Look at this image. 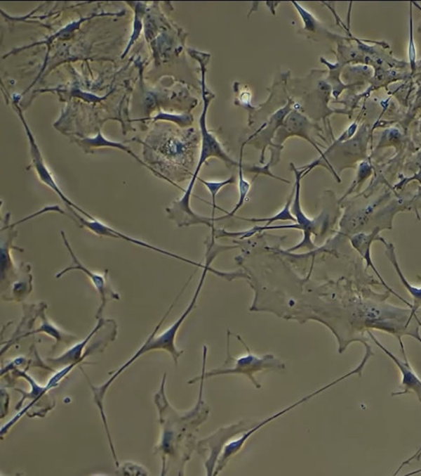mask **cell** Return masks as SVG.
Segmentation results:
<instances>
[{
  "label": "cell",
  "instance_id": "6da1fadb",
  "mask_svg": "<svg viewBox=\"0 0 421 476\" xmlns=\"http://www.w3.org/2000/svg\"><path fill=\"white\" fill-rule=\"evenodd\" d=\"M166 375L165 373L161 389L154 396L161 426V439L156 446L155 452L161 456L162 475H166L171 462H180L181 471L183 470L194 449L196 432L209 415L208 406L203 400V382L206 380L200 381L199 400L196 406L186 413L180 414L171 407L166 397Z\"/></svg>",
  "mask_w": 421,
  "mask_h": 476
},
{
  "label": "cell",
  "instance_id": "7a4b0ae2",
  "mask_svg": "<svg viewBox=\"0 0 421 476\" xmlns=\"http://www.w3.org/2000/svg\"><path fill=\"white\" fill-rule=\"evenodd\" d=\"M206 244L207 249L205 267L203 268L202 276H201L199 285H197L193 298L191 300L189 305L187 306V308L186 309V311H184L183 314H182L180 317L178 319V321L172 324L170 328H167L164 332H162L161 334H159L158 337H156L161 325L164 323L168 316L171 314L175 302H178V300H180V296L183 294L185 290H186L191 279L187 281L186 284H185L183 288H182L181 292L178 294L177 298L172 302L170 309L165 313V315L162 317L159 323L156 326L154 331L149 335V337L147 338L145 343L140 347V349L135 354V356L127 361V362L124 364L123 366H121L119 369H117L116 372L110 373V375H112L110 379L108 380L107 382L104 383L103 385L100 386V387H95L94 385H91V382H89V385H91L92 391H93L95 404H97L98 408H104L103 401L105 395L107 394L109 386L114 382V380H116L124 370L128 368V367L132 365L133 362H135V361L138 359L140 356H142V354L152 350H165L171 354L175 365H178V359H180L183 351H178L177 347H175V335H177L178 330H180L181 325L184 323V321H186L188 315L193 311L194 307H196L197 299L199 298L201 290H202L203 283L206 282V278L208 271L216 274L217 276L225 278V279L228 281L238 279V273H222V271L215 270L213 268L210 267V264L213 263V259L216 257V255H218V253H221L222 251L228 250L229 247H216L215 238H210L209 241L207 240Z\"/></svg>",
  "mask_w": 421,
  "mask_h": 476
},
{
  "label": "cell",
  "instance_id": "3957f363",
  "mask_svg": "<svg viewBox=\"0 0 421 476\" xmlns=\"http://www.w3.org/2000/svg\"><path fill=\"white\" fill-rule=\"evenodd\" d=\"M192 56L194 57V59L199 60L201 66V73H202V79L201 81H202L203 108L199 123L202 145H201L199 164L196 165V170L194 172L193 176L191 178L187 190L183 191V197H181L180 200H175L170 207L166 209V212L168 214V219L172 220L180 228L196 225H206L208 228L212 229L213 226V219L200 216L199 214L193 212L192 207L190 205L191 195H192L194 184H196L197 179H199L201 169L206 164L207 160L213 157L221 159L226 165L234 166L236 168L239 167L240 162H235L229 157L227 153H225V150H223L221 143L219 142L217 137L207 129V111H208L210 101L215 97V95L210 94L208 89H207L206 83V65L208 63L210 56L206 57V53L197 52V51H194Z\"/></svg>",
  "mask_w": 421,
  "mask_h": 476
},
{
  "label": "cell",
  "instance_id": "277c9868",
  "mask_svg": "<svg viewBox=\"0 0 421 476\" xmlns=\"http://www.w3.org/2000/svg\"><path fill=\"white\" fill-rule=\"evenodd\" d=\"M229 331L228 332L227 337V359H226L225 365L221 367V368H216L210 370V372L206 373V356H207V347L203 346V369L202 375L196 376V378L190 380L188 383L189 385H193L201 380H206L210 378V377H215L218 375H244L250 380L252 383L258 389L261 388V385L256 379H255V373L261 372V371H275V372H279V371H283L286 369V365L277 359L275 356L271 354H265L264 356H258L256 354H254L251 352L250 347L245 344V342L242 340V338L239 335H235L236 337L238 338L239 341L241 342V344L247 350L248 354L246 356L239 357V359H234V356L231 354V349H229Z\"/></svg>",
  "mask_w": 421,
  "mask_h": 476
},
{
  "label": "cell",
  "instance_id": "5b68a950",
  "mask_svg": "<svg viewBox=\"0 0 421 476\" xmlns=\"http://www.w3.org/2000/svg\"><path fill=\"white\" fill-rule=\"evenodd\" d=\"M293 172L295 175V193L293 196L291 212L296 219L295 224H292V225H283V226H257L255 228L257 233L266 231V230H274V229H298L304 232V236H302V240L301 243H299L298 245H296L295 247L288 249L287 252H295L301 248H307L309 250H312L314 249L315 245L314 243L312 240V235L314 234L317 236V230L319 229V226H320V218L310 219L307 216L305 215L304 212H302L301 206V181L304 178L305 172L301 170V169H298L295 167V165H291Z\"/></svg>",
  "mask_w": 421,
  "mask_h": 476
},
{
  "label": "cell",
  "instance_id": "8992f818",
  "mask_svg": "<svg viewBox=\"0 0 421 476\" xmlns=\"http://www.w3.org/2000/svg\"><path fill=\"white\" fill-rule=\"evenodd\" d=\"M66 207L67 209H68L70 212V214L67 216L74 220L75 223H76V225L81 226V228L88 229V231L93 233L95 235L98 236H105V238L122 239V240L139 245L140 247L149 249V250L155 251L156 253L164 255L166 257H173L175 259H178V260L185 262V263L196 265V266L202 268V269L203 267H205V264L196 263V262L189 260V259L182 257L180 255L171 253V252L166 251L164 249L155 247V245H149L148 243L140 240L138 238H132V236L123 234V233H121L120 231H118V230L112 228L110 226H108L107 224L101 222L100 220L97 219H88L85 218V217L81 215V213L76 212L74 207L69 206Z\"/></svg>",
  "mask_w": 421,
  "mask_h": 476
},
{
  "label": "cell",
  "instance_id": "52a82bcc",
  "mask_svg": "<svg viewBox=\"0 0 421 476\" xmlns=\"http://www.w3.org/2000/svg\"><path fill=\"white\" fill-rule=\"evenodd\" d=\"M11 213H6L4 217V225L0 232V264H1V294L5 293L20 276L22 268L15 264L13 260L12 250L23 253V248L15 247V238L18 236L15 226L11 223Z\"/></svg>",
  "mask_w": 421,
  "mask_h": 476
},
{
  "label": "cell",
  "instance_id": "ba28073f",
  "mask_svg": "<svg viewBox=\"0 0 421 476\" xmlns=\"http://www.w3.org/2000/svg\"><path fill=\"white\" fill-rule=\"evenodd\" d=\"M60 236H62V241L65 243L67 251H68L70 257L72 259V264L70 265V266L65 268V270L59 271L55 277L57 279H60V277H62L65 274L72 271H81L83 274H86V276L88 277V279L91 281V283L93 284L98 294H100L101 299V304L98 309L95 319H100L103 318L102 317V314H103L104 309L105 306H107V302H110L112 300H120L119 294L114 292V289L112 288V286L110 285L109 279H108V270H105L103 274H100L88 269V268L79 261V259L76 257L74 251H73L72 247H70L69 241V239L67 238L65 232H60Z\"/></svg>",
  "mask_w": 421,
  "mask_h": 476
},
{
  "label": "cell",
  "instance_id": "9c48e42d",
  "mask_svg": "<svg viewBox=\"0 0 421 476\" xmlns=\"http://www.w3.org/2000/svg\"><path fill=\"white\" fill-rule=\"evenodd\" d=\"M246 423L247 421L244 420L240 423L232 425V426L222 427L213 435L199 441L197 444L199 453L205 458L207 475H213V471L216 468L219 455L222 450L225 449L229 439L241 432H247L256 426V425H250L251 421H248V424Z\"/></svg>",
  "mask_w": 421,
  "mask_h": 476
},
{
  "label": "cell",
  "instance_id": "30bf717a",
  "mask_svg": "<svg viewBox=\"0 0 421 476\" xmlns=\"http://www.w3.org/2000/svg\"><path fill=\"white\" fill-rule=\"evenodd\" d=\"M15 108H17L18 116L20 117L22 123L24 124L25 132L29 140V146H30V155L32 160V165L34 169L35 172H36L38 179H39L41 183H43L44 185H46L47 187H49L51 190H53L58 196L62 199L63 202L66 204V206L74 207V209L79 213H81V215L84 216L85 218L88 219H95L93 216H91V214L85 212L84 210H82L81 207H79L78 205H76L75 203H73L72 200L66 196L62 188L59 187V185L57 184L55 179L53 176L52 172L48 168L46 161L43 157V155L38 146L36 141H35L33 133L31 132L29 127L27 126V122H25L23 112L21 111L20 108H19L18 104L15 105Z\"/></svg>",
  "mask_w": 421,
  "mask_h": 476
},
{
  "label": "cell",
  "instance_id": "8fae6325",
  "mask_svg": "<svg viewBox=\"0 0 421 476\" xmlns=\"http://www.w3.org/2000/svg\"><path fill=\"white\" fill-rule=\"evenodd\" d=\"M359 373V370L355 369L352 371V372L347 373V375L341 377V378L336 380V381L330 382V385L324 386V387L319 389L317 391L312 392V394L310 395L305 396V397L301 399V400L296 401L295 404H293L291 406H289V407L286 408L285 410L279 411L277 413L274 414L273 416L266 418V420H263L262 423H258L256 425V426L252 427L251 430L247 431V432H245L244 435L242 436L240 439L232 441V442L229 443L228 445H226L225 449H223L222 456H220L218 462H217L215 472H213V475H218L219 472L225 468L226 465H227L229 460L231 459L232 456H235L236 454L240 451L242 447H243L246 441L248 440V439H250V437L253 435L256 431L260 430L261 427L265 426V425L272 423V421L275 420L276 418L282 416V415L287 413L288 411H291L293 410V409L298 407V406L304 404L305 402L311 400V399L315 397L316 395L321 394L322 392L326 391V390L328 388L333 387V385H337V383H339L340 382L343 381V380L347 379V377L355 375V373Z\"/></svg>",
  "mask_w": 421,
  "mask_h": 476
},
{
  "label": "cell",
  "instance_id": "7c38bea8",
  "mask_svg": "<svg viewBox=\"0 0 421 476\" xmlns=\"http://www.w3.org/2000/svg\"><path fill=\"white\" fill-rule=\"evenodd\" d=\"M291 103L292 101H289L288 103H287L285 107L280 108L279 111H276V113L273 115L272 117H271L269 122L264 124L263 126L261 127L254 135H252L250 139H248L247 142H246L252 143L253 145L254 143L258 145V148L261 149L260 164H264L265 162V151H266L267 147L270 146V148H272V141L274 137L276 136V131L279 130L280 127H282L287 115L293 110Z\"/></svg>",
  "mask_w": 421,
  "mask_h": 476
},
{
  "label": "cell",
  "instance_id": "4fadbf2b",
  "mask_svg": "<svg viewBox=\"0 0 421 476\" xmlns=\"http://www.w3.org/2000/svg\"><path fill=\"white\" fill-rule=\"evenodd\" d=\"M369 334L370 337L375 341V343L377 345V346L380 347L392 361H394L395 365H396L399 370L401 371V375H403V381H401V388H403V391L394 392V394H392V396L403 395L410 394V392H415L417 398H419V400L421 402V380L417 377L415 372H414L413 367L410 366L407 357L406 359H404V362H403V361H401L398 357L395 356L394 354H392L387 348L382 346L380 342L376 340L374 335L371 333Z\"/></svg>",
  "mask_w": 421,
  "mask_h": 476
},
{
  "label": "cell",
  "instance_id": "5bb4252c",
  "mask_svg": "<svg viewBox=\"0 0 421 476\" xmlns=\"http://www.w3.org/2000/svg\"><path fill=\"white\" fill-rule=\"evenodd\" d=\"M145 153H155L159 156L163 157L164 161L168 164L184 167L188 162V148L186 143L181 141L180 139H170L166 142L163 146L158 145L154 147L145 146Z\"/></svg>",
  "mask_w": 421,
  "mask_h": 476
},
{
  "label": "cell",
  "instance_id": "9a60e30c",
  "mask_svg": "<svg viewBox=\"0 0 421 476\" xmlns=\"http://www.w3.org/2000/svg\"><path fill=\"white\" fill-rule=\"evenodd\" d=\"M20 265L22 268L20 276L15 283H12V285L5 293L1 294L2 299L6 300V302H23L33 292L32 266L25 262H22Z\"/></svg>",
  "mask_w": 421,
  "mask_h": 476
},
{
  "label": "cell",
  "instance_id": "2e32d148",
  "mask_svg": "<svg viewBox=\"0 0 421 476\" xmlns=\"http://www.w3.org/2000/svg\"><path fill=\"white\" fill-rule=\"evenodd\" d=\"M75 143H78V146L81 147L83 151L87 153H92L94 149L102 148V147H112V148L122 150V151L128 153V155L135 158L136 161H138L140 165L145 166L146 168H148L149 170L152 172L149 166H148L146 162H142L135 153L132 152V150H131L129 147H127L121 143L109 141V140L105 139L101 132H98V135L93 137V139H88V137H87V139H75Z\"/></svg>",
  "mask_w": 421,
  "mask_h": 476
},
{
  "label": "cell",
  "instance_id": "e0dca14e",
  "mask_svg": "<svg viewBox=\"0 0 421 476\" xmlns=\"http://www.w3.org/2000/svg\"><path fill=\"white\" fill-rule=\"evenodd\" d=\"M47 308H44L41 312L40 319L41 323L40 327L38 328L37 330L31 331L29 333L23 335V337H21L20 340H22V338L27 337L28 335L44 333L50 335V337L55 338L56 344L53 346L54 350H55V348L58 346L59 343L69 344L70 342L76 340L75 335L66 333L65 331H63L62 330H60V328L57 327L53 322L49 321V319L46 317V311Z\"/></svg>",
  "mask_w": 421,
  "mask_h": 476
},
{
  "label": "cell",
  "instance_id": "ac0fdd59",
  "mask_svg": "<svg viewBox=\"0 0 421 476\" xmlns=\"http://www.w3.org/2000/svg\"><path fill=\"white\" fill-rule=\"evenodd\" d=\"M246 145V143H242L241 146V157H240V165H239V200L237 204H236V206L234 207V209L232 210L231 212H229L226 214V216L222 217V218H215V221H218V220H222V219H226L229 218H232V217H235V214L239 212V210L241 209L242 206L244 205L245 201L247 200V197L248 195V193H250V188H251V184L250 181H248L246 180V179L243 176V167H242V165H243V162H242V157H243V149L244 146Z\"/></svg>",
  "mask_w": 421,
  "mask_h": 476
},
{
  "label": "cell",
  "instance_id": "d6986e66",
  "mask_svg": "<svg viewBox=\"0 0 421 476\" xmlns=\"http://www.w3.org/2000/svg\"><path fill=\"white\" fill-rule=\"evenodd\" d=\"M371 242L372 236L359 234L354 236L353 238H351V244H352L353 247H355L356 250L359 252L360 255H361L362 257L366 259V261L368 262V266L372 267V269L375 271L376 276H378L379 279H380L381 282L382 284H384L386 288L390 290L392 293L395 294V295L398 297V298H400V297H399L397 294L394 292V290L389 288L387 284H386L384 282V280H382L380 274H379L378 271H376L374 264H372L371 257H370V243ZM400 300H403V302L407 303L408 304V302H405L403 299L400 298Z\"/></svg>",
  "mask_w": 421,
  "mask_h": 476
},
{
  "label": "cell",
  "instance_id": "ffe728a7",
  "mask_svg": "<svg viewBox=\"0 0 421 476\" xmlns=\"http://www.w3.org/2000/svg\"><path fill=\"white\" fill-rule=\"evenodd\" d=\"M295 193V185L293 187L291 196L287 200L285 207L281 210L279 213L276 214L275 216L270 217V218L256 219V218H242V217H237L239 219L244 220V221L253 223H266L265 226H269L272 225L276 221H293L296 222L295 216L291 212V205L293 203V196Z\"/></svg>",
  "mask_w": 421,
  "mask_h": 476
},
{
  "label": "cell",
  "instance_id": "44dd1931",
  "mask_svg": "<svg viewBox=\"0 0 421 476\" xmlns=\"http://www.w3.org/2000/svg\"><path fill=\"white\" fill-rule=\"evenodd\" d=\"M199 181H201V183H202L203 185H205L207 190L209 191L210 196H212L213 212H212V217H210V218L215 219V210L216 209L222 210V209H220V207L218 206H217V204H216L217 194L219 193V191H221L222 188L227 186V185L235 184V178L234 176H232V177H229V179H227V180L222 181H208L202 180V179H199Z\"/></svg>",
  "mask_w": 421,
  "mask_h": 476
},
{
  "label": "cell",
  "instance_id": "7402d4cb",
  "mask_svg": "<svg viewBox=\"0 0 421 476\" xmlns=\"http://www.w3.org/2000/svg\"><path fill=\"white\" fill-rule=\"evenodd\" d=\"M118 475H148L149 472L142 465L133 462H126L123 465L117 466Z\"/></svg>",
  "mask_w": 421,
  "mask_h": 476
},
{
  "label": "cell",
  "instance_id": "603a6c76",
  "mask_svg": "<svg viewBox=\"0 0 421 476\" xmlns=\"http://www.w3.org/2000/svg\"><path fill=\"white\" fill-rule=\"evenodd\" d=\"M242 167H243L244 172L248 171L252 172V174H256V177L255 178H257L258 175L263 174L267 175V176L277 179V180L285 181V183L290 184L289 181L285 180V179L280 178L279 176H275V175L271 174V172L269 171V168L271 167L270 162H269V164H267V165L263 166V167H258V166L246 165L244 164L243 165H242Z\"/></svg>",
  "mask_w": 421,
  "mask_h": 476
},
{
  "label": "cell",
  "instance_id": "cb8c5ba5",
  "mask_svg": "<svg viewBox=\"0 0 421 476\" xmlns=\"http://www.w3.org/2000/svg\"><path fill=\"white\" fill-rule=\"evenodd\" d=\"M158 118H162L165 120L173 121V122L181 124V126H187L189 124L190 118L188 116H185V115H181V116H175V115H168V114H161L159 115Z\"/></svg>",
  "mask_w": 421,
  "mask_h": 476
},
{
  "label": "cell",
  "instance_id": "d4e9b609",
  "mask_svg": "<svg viewBox=\"0 0 421 476\" xmlns=\"http://www.w3.org/2000/svg\"><path fill=\"white\" fill-rule=\"evenodd\" d=\"M421 452V446H420L419 450L416 452L415 455L411 456L410 458L406 460V461L403 462V464L400 465V468H398V470L396 472H395L394 475H397L398 472L404 468L405 465H409L411 461H413L414 459H416L417 455Z\"/></svg>",
  "mask_w": 421,
  "mask_h": 476
},
{
  "label": "cell",
  "instance_id": "484cf974",
  "mask_svg": "<svg viewBox=\"0 0 421 476\" xmlns=\"http://www.w3.org/2000/svg\"><path fill=\"white\" fill-rule=\"evenodd\" d=\"M194 274H193L192 276H191L189 277L191 280L193 279ZM88 382H91L88 381ZM98 409H100V410L101 416H102V417H105V410H104V408H103V409L98 408Z\"/></svg>",
  "mask_w": 421,
  "mask_h": 476
}]
</instances>
